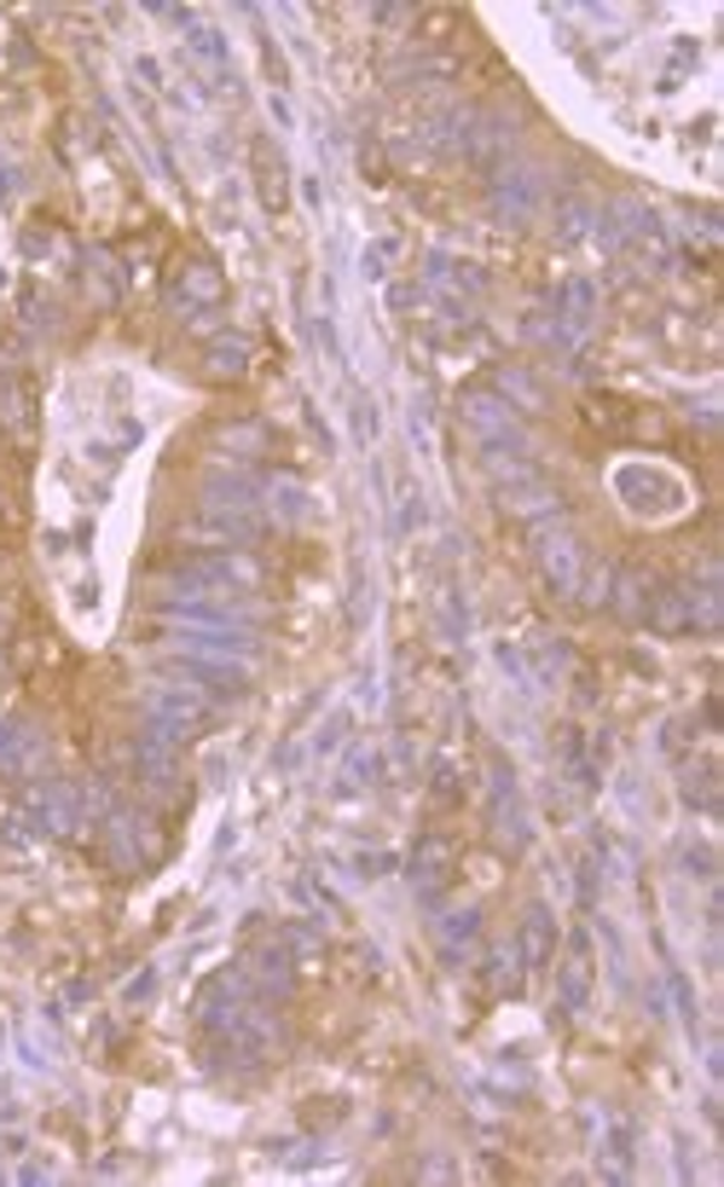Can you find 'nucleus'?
I'll return each instance as SVG.
<instances>
[{
  "instance_id": "1",
  "label": "nucleus",
  "mask_w": 724,
  "mask_h": 1187,
  "mask_svg": "<svg viewBox=\"0 0 724 1187\" xmlns=\"http://www.w3.org/2000/svg\"><path fill=\"white\" fill-rule=\"evenodd\" d=\"M539 557H545V573H550V586H562V591H568V586H574V573H579V557H586V550H579V545H574L568 533H550Z\"/></svg>"
}]
</instances>
